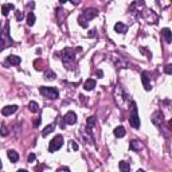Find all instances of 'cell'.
Wrapping results in <instances>:
<instances>
[{"instance_id":"7c38bea8","label":"cell","mask_w":172,"mask_h":172,"mask_svg":"<svg viewBox=\"0 0 172 172\" xmlns=\"http://www.w3.org/2000/svg\"><path fill=\"white\" fill-rule=\"evenodd\" d=\"M7 156H8V159L11 160V163H18V160H19V155H18V152H16V150L10 149V150L7 152Z\"/></svg>"},{"instance_id":"8992f818","label":"cell","mask_w":172,"mask_h":172,"mask_svg":"<svg viewBox=\"0 0 172 172\" xmlns=\"http://www.w3.org/2000/svg\"><path fill=\"white\" fill-rule=\"evenodd\" d=\"M62 145H63V137L58 134V136H55L50 141V144H48V150H50V152H55V150H58Z\"/></svg>"},{"instance_id":"9a60e30c","label":"cell","mask_w":172,"mask_h":172,"mask_svg":"<svg viewBox=\"0 0 172 172\" xmlns=\"http://www.w3.org/2000/svg\"><path fill=\"white\" fill-rule=\"evenodd\" d=\"M141 148H142V144L139 141V140H132L130 141V149L132 150H136L137 152V150H140Z\"/></svg>"},{"instance_id":"ffe728a7","label":"cell","mask_w":172,"mask_h":172,"mask_svg":"<svg viewBox=\"0 0 172 172\" xmlns=\"http://www.w3.org/2000/svg\"><path fill=\"white\" fill-rule=\"evenodd\" d=\"M118 167H120L121 172H129L130 171V165H129V163H126V161H120Z\"/></svg>"},{"instance_id":"4dcf8cb0","label":"cell","mask_w":172,"mask_h":172,"mask_svg":"<svg viewBox=\"0 0 172 172\" xmlns=\"http://www.w3.org/2000/svg\"><path fill=\"white\" fill-rule=\"evenodd\" d=\"M39 122H40V118H39V117H38V118H36V120H35L34 125H35V126H38V125H39Z\"/></svg>"},{"instance_id":"277c9868","label":"cell","mask_w":172,"mask_h":172,"mask_svg":"<svg viewBox=\"0 0 172 172\" xmlns=\"http://www.w3.org/2000/svg\"><path fill=\"white\" fill-rule=\"evenodd\" d=\"M8 31H10V26H8V23H7V24H5L4 32H1V34H0V51L4 50L7 46L12 44V39H11Z\"/></svg>"},{"instance_id":"4fadbf2b","label":"cell","mask_w":172,"mask_h":172,"mask_svg":"<svg viewBox=\"0 0 172 172\" xmlns=\"http://www.w3.org/2000/svg\"><path fill=\"white\" fill-rule=\"evenodd\" d=\"M161 34H163V36L165 38V42L167 43H171V40H172V32H171V30H169V28H163V30H161Z\"/></svg>"},{"instance_id":"83f0119b","label":"cell","mask_w":172,"mask_h":172,"mask_svg":"<svg viewBox=\"0 0 172 172\" xmlns=\"http://www.w3.org/2000/svg\"><path fill=\"white\" fill-rule=\"evenodd\" d=\"M8 134V129L5 128V126H3L1 128V136H7Z\"/></svg>"},{"instance_id":"30bf717a","label":"cell","mask_w":172,"mask_h":172,"mask_svg":"<svg viewBox=\"0 0 172 172\" xmlns=\"http://www.w3.org/2000/svg\"><path fill=\"white\" fill-rule=\"evenodd\" d=\"M141 81H142V85H144V89L145 90H150V82H149V77H148L147 73H142L141 74Z\"/></svg>"},{"instance_id":"5b68a950","label":"cell","mask_w":172,"mask_h":172,"mask_svg":"<svg viewBox=\"0 0 172 172\" xmlns=\"http://www.w3.org/2000/svg\"><path fill=\"white\" fill-rule=\"evenodd\" d=\"M132 113H130V116H129V122H130V125L133 126V128H140V117H139V114H137V106H136V104H133L132 105Z\"/></svg>"},{"instance_id":"3957f363","label":"cell","mask_w":172,"mask_h":172,"mask_svg":"<svg viewBox=\"0 0 172 172\" xmlns=\"http://www.w3.org/2000/svg\"><path fill=\"white\" fill-rule=\"evenodd\" d=\"M62 59H63V63L67 64V66L70 67V64H74L75 62V50H73V48H64L63 51H62Z\"/></svg>"},{"instance_id":"4316f807","label":"cell","mask_w":172,"mask_h":172,"mask_svg":"<svg viewBox=\"0 0 172 172\" xmlns=\"http://www.w3.org/2000/svg\"><path fill=\"white\" fill-rule=\"evenodd\" d=\"M165 73H167V74H171V73H172V66H171V64H167V66H165Z\"/></svg>"},{"instance_id":"d6986e66","label":"cell","mask_w":172,"mask_h":172,"mask_svg":"<svg viewBox=\"0 0 172 172\" xmlns=\"http://www.w3.org/2000/svg\"><path fill=\"white\" fill-rule=\"evenodd\" d=\"M54 128H55V125H54V124H50V125H47V126H46V128L42 130V136H43V137L48 136V134H50L51 132L54 130Z\"/></svg>"},{"instance_id":"9c48e42d","label":"cell","mask_w":172,"mask_h":172,"mask_svg":"<svg viewBox=\"0 0 172 172\" xmlns=\"http://www.w3.org/2000/svg\"><path fill=\"white\" fill-rule=\"evenodd\" d=\"M18 110V106L16 105H8V106H4L1 109V114L3 116H11Z\"/></svg>"},{"instance_id":"cb8c5ba5","label":"cell","mask_w":172,"mask_h":172,"mask_svg":"<svg viewBox=\"0 0 172 172\" xmlns=\"http://www.w3.org/2000/svg\"><path fill=\"white\" fill-rule=\"evenodd\" d=\"M86 124H87V130H90V128L96 124V117H89L87 121H86Z\"/></svg>"},{"instance_id":"6da1fadb","label":"cell","mask_w":172,"mask_h":172,"mask_svg":"<svg viewBox=\"0 0 172 172\" xmlns=\"http://www.w3.org/2000/svg\"><path fill=\"white\" fill-rule=\"evenodd\" d=\"M97 13H98V11L93 10V8H90V10H86L85 12L81 13L79 18H78V23H79V26L83 27V28H86V27L89 26V20H91L93 18H96Z\"/></svg>"},{"instance_id":"7402d4cb","label":"cell","mask_w":172,"mask_h":172,"mask_svg":"<svg viewBox=\"0 0 172 172\" xmlns=\"http://www.w3.org/2000/svg\"><path fill=\"white\" fill-rule=\"evenodd\" d=\"M28 109L31 110L32 113H36V112H39V105H38L35 101H31L28 104Z\"/></svg>"},{"instance_id":"f1b7e54d","label":"cell","mask_w":172,"mask_h":172,"mask_svg":"<svg viewBox=\"0 0 172 172\" xmlns=\"http://www.w3.org/2000/svg\"><path fill=\"white\" fill-rule=\"evenodd\" d=\"M96 74H97V77H98V78H102V77H104V75H102V74H104V73H102L101 70H97V71H96Z\"/></svg>"},{"instance_id":"d6a6232c","label":"cell","mask_w":172,"mask_h":172,"mask_svg":"<svg viewBox=\"0 0 172 172\" xmlns=\"http://www.w3.org/2000/svg\"><path fill=\"white\" fill-rule=\"evenodd\" d=\"M16 172H28V171H26V169H18Z\"/></svg>"},{"instance_id":"8fae6325","label":"cell","mask_w":172,"mask_h":172,"mask_svg":"<svg viewBox=\"0 0 172 172\" xmlns=\"http://www.w3.org/2000/svg\"><path fill=\"white\" fill-rule=\"evenodd\" d=\"M152 121H153V124H156L157 126H160L161 122H163V113H161V112H156L155 114H153Z\"/></svg>"},{"instance_id":"1f68e13d","label":"cell","mask_w":172,"mask_h":172,"mask_svg":"<svg viewBox=\"0 0 172 172\" xmlns=\"http://www.w3.org/2000/svg\"><path fill=\"white\" fill-rule=\"evenodd\" d=\"M42 167H43V165H40V167H38V168H36V172H42Z\"/></svg>"},{"instance_id":"f546056e","label":"cell","mask_w":172,"mask_h":172,"mask_svg":"<svg viewBox=\"0 0 172 172\" xmlns=\"http://www.w3.org/2000/svg\"><path fill=\"white\" fill-rule=\"evenodd\" d=\"M71 147H73V149H74V150H78V144H77V142L73 141L71 142Z\"/></svg>"},{"instance_id":"e575fe53","label":"cell","mask_w":172,"mask_h":172,"mask_svg":"<svg viewBox=\"0 0 172 172\" xmlns=\"http://www.w3.org/2000/svg\"><path fill=\"white\" fill-rule=\"evenodd\" d=\"M1 167H3V164H1V160H0V169H1Z\"/></svg>"},{"instance_id":"7a4b0ae2","label":"cell","mask_w":172,"mask_h":172,"mask_svg":"<svg viewBox=\"0 0 172 172\" xmlns=\"http://www.w3.org/2000/svg\"><path fill=\"white\" fill-rule=\"evenodd\" d=\"M39 93L42 94L43 97L48 99H56L59 97V91L58 89H54V87H47V86H40L39 87Z\"/></svg>"},{"instance_id":"836d02e7","label":"cell","mask_w":172,"mask_h":172,"mask_svg":"<svg viewBox=\"0 0 172 172\" xmlns=\"http://www.w3.org/2000/svg\"><path fill=\"white\" fill-rule=\"evenodd\" d=\"M137 172H145V171H144V169H139V171H137Z\"/></svg>"},{"instance_id":"ac0fdd59","label":"cell","mask_w":172,"mask_h":172,"mask_svg":"<svg viewBox=\"0 0 172 172\" xmlns=\"http://www.w3.org/2000/svg\"><path fill=\"white\" fill-rule=\"evenodd\" d=\"M125 128L124 126H117V128L114 129V136L116 137H124L125 136Z\"/></svg>"},{"instance_id":"5bb4252c","label":"cell","mask_w":172,"mask_h":172,"mask_svg":"<svg viewBox=\"0 0 172 172\" xmlns=\"http://www.w3.org/2000/svg\"><path fill=\"white\" fill-rule=\"evenodd\" d=\"M94 86H96V81H94V79H87V81H85V83H83V89L87 90V91L93 90Z\"/></svg>"},{"instance_id":"52a82bcc","label":"cell","mask_w":172,"mask_h":172,"mask_svg":"<svg viewBox=\"0 0 172 172\" xmlns=\"http://www.w3.org/2000/svg\"><path fill=\"white\" fill-rule=\"evenodd\" d=\"M20 62H22L20 56H18V55H8L7 58H5V61H4V66L5 67H8V66H18Z\"/></svg>"},{"instance_id":"44dd1931","label":"cell","mask_w":172,"mask_h":172,"mask_svg":"<svg viewBox=\"0 0 172 172\" xmlns=\"http://www.w3.org/2000/svg\"><path fill=\"white\" fill-rule=\"evenodd\" d=\"M44 78L47 81H53V79H55V78H56V74L53 71V70H47V71L44 73Z\"/></svg>"},{"instance_id":"603a6c76","label":"cell","mask_w":172,"mask_h":172,"mask_svg":"<svg viewBox=\"0 0 172 172\" xmlns=\"http://www.w3.org/2000/svg\"><path fill=\"white\" fill-rule=\"evenodd\" d=\"M27 24H28V26H34V24H35L34 12H28V15H27Z\"/></svg>"},{"instance_id":"e0dca14e","label":"cell","mask_w":172,"mask_h":172,"mask_svg":"<svg viewBox=\"0 0 172 172\" xmlns=\"http://www.w3.org/2000/svg\"><path fill=\"white\" fill-rule=\"evenodd\" d=\"M11 10H13V4H10V3H8V4H3V7H1V13H3L4 16H7L8 13H10Z\"/></svg>"},{"instance_id":"d4e9b609","label":"cell","mask_w":172,"mask_h":172,"mask_svg":"<svg viewBox=\"0 0 172 172\" xmlns=\"http://www.w3.org/2000/svg\"><path fill=\"white\" fill-rule=\"evenodd\" d=\"M22 19H23V12H20V11H16V20L22 22Z\"/></svg>"},{"instance_id":"2e32d148","label":"cell","mask_w":172,"mask_h":172,"mask_svg":"<svg viewBox=\"0 0 172 172\" xmlns=\"http://www.w3.org/2000/svg\"><path fill=\"white\" fill-rule=\"evenodd\" d=\"M114 30H116V31H117V32H120V34H125V32H126V30H128V28H126V26H125V24H122V23H121V22H118V23H116Z\"/></svg>"},{"instance_id":"ba28073f","label":"cell","mask_w":172,"mask_h":172,"mask_svg":"<svg viewBox=\"0 0 172 172\" xmlns=\"http://www.w3.org/2000/svg\"><path fill=\"white\" fill-rule=\"evenodd\" d=\"M64 122L69 124V125H73V124L77 122V114L74 112H67L66 116H64Z\"/></svg>"},{"instance_id":"484cf974","label":"cell","mask_w":172,"mask_h":172,"mask_svg":"<svg viewBox=\"0 0 172 172\" xmlns=\"http://www.w3.org/2000/svg\"><path fill=\"white\" fill-rule=\"evenodd\" d=\"M35 159H36V156H35L34 153H30L28 155V163H34Z\"/></svg>"}]
</instances>
